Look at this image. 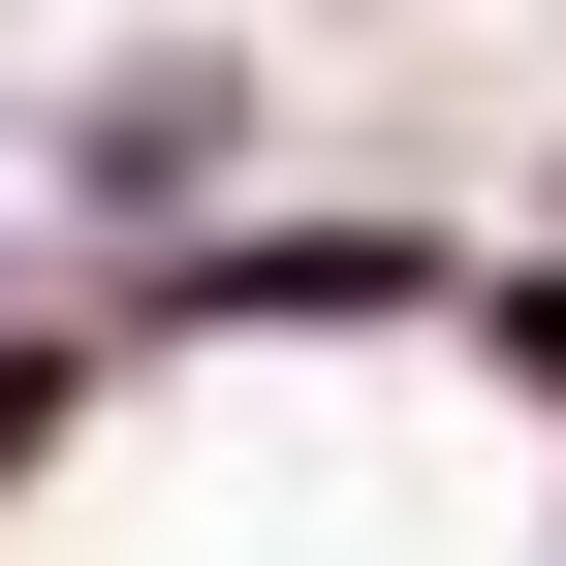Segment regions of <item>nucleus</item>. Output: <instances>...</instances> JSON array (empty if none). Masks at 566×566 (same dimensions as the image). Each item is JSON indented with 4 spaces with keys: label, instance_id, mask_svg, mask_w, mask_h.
Instances as JSON below:
<instances>
[{
    "label": "nucleus",
    "instance_id": "f257e3e1",
    "mask_svg": "<svg viewBox=\"0 0 566 566\" xmlns=\"http://www.w3.org/2000/svg\"><path fill=\"white\" fill-rule=\"evenodd\" d=\"M158 315H441V221H221Z\"/></svg>",
    "mask_w": 566,
    "mask_h": 566
},
{
    "label": "nucleus",
    "instance_id": "f03ea898",
    "mask_svg": "<svg viewBox=\"0 0 566 566\" xmlns=\"http://www.w3.org/2000/svg\"><path fill=\"white\" fill-rule=\"evenodd\" d=\"M221 126H252L221 63H126V95L63 126V189H95V221H189V189H221Z\"/></svg>",
    "mask_w": 566,
    "mask_h": 566
},
{
    "label": "nucleus",
    "instance_id": "7ed1b4c3",
    "mask_svg": "<svg viewBox=\"0 0 566 566\" xmlns=\"http://www.w3.org/2000/svg\"><path fill=\"white\" fill-rule=\"evenodd\" d=\"M504 378H535V409H566V252H535V283H504Z\"/></svg>",
    "mask_w": 566,
    "mask_h": 566
}]
</instances>
